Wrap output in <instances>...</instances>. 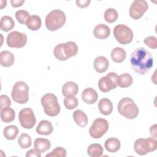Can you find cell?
<instances>
[{
    "label": "cell",
    "mask_w": 157,
    "mask_h": 157,
    "mask_svg": "<svg viewBox=\"0 0 157 157\" xmlns=\"http://www.w3.org/2000/svg\"><path fill=\"white\" fill-rule=\"evenodd\" d=\"M130 64L137 74L144 75L148 72L153 67V59L149 51L145 48L139 47L131 53Z\"/></svg>",
    "instance_id": "6da1fadb"
},
{
    "label": "cell",
    "mask_w": 157,
    "mask_h": 157,
    "mask_svg": "<svg viewBox=\"0 0 157 157\" xmlns=\"http://www.w3.org/2000/svg\"><path fill=\"white\" fill-rule=\"evenodd\" d=\"M66 17L63 11L55 9L50 12L45 17V26L51 31H56L64 26Z\"/></svg>",
    "instance_id": "7a4b0ae2"
},
{
    "label": "cell",
    "mask_w": 157,
    "mask_h": 157,
    "mask_svg": "<svg viewBox=\"0 0 157 157\" xmlns=\"http://www.w3.org/2000/svg\"><path fill=\"white\" fill-rule=\"evenodd\" d=\"M118 111L128 119H134L139 114V108L134 101L130 98H122L118 104Z\"/></svg>",
    "instance_id": "3957f363"
},
{
    "label": "cell",
    "mask_w": 157,
    "mask_h": 157,
    "mask_svg": "<svg viewBox=\"0 0 157 157\" xmlns=\"http://www.w3.org/2000/svg\"><path fill=\"white\" fill-rule=\"evenodd\" d=\"M41 104L46 115L55 117L60 112V106L56 96L53 93H47L41 98Z\"/></svg>",
    "instance_id": "277c9868"
},
{
    "label": "cell",
    "mask_w": 157,
    "mask_h": 157,
    "mask_svg": "<svg viewBox=\"0 0 157 157\" xmlns=\"http://www.w3.org/2000/svg\"><path fill=\"white\" fill-rule=\"evenodd\" d=\"M29 86L23 81L17 82L13 88L11 96L13 100L18 104H25L29 99Z\"/></svg>",
    "instance_id": "5b68a950"
},
{
    "label": "cell",
    "mask_w": 157,
    "mask_h": 157,
    "mask_svg": "<svg viewBox=\"0 0 157 157\" xmlns=\"http://www.w3.org/2000/svg\"><path fill=\"white\" fill-rule=\"evenodd\" d=\"M157 141L153 137L140 138L134 142V148L135 151L139 155H145L149 152L156 150Z\"/></svg>",
    "instance_id": "8992f818"
},
{
    "label": "cell",
    "mask_w": 157,
    "mask_h": 157,
    "mask_svg": "<svg viewBox=\"0 0 157 157\" xmlns=\"http://www.w3.org/2000/svg\"><path fill=\"white\" fill-rule=\"evenodd\" d=\"M113 34L116 40L123 45L131 43L133 39L132 29L123 24L116 25L113 29Z\"/></svg>",
    "instance_id": "52a82bcc"
},
{
    "label": "cell",
    "mask_w": 157,
    "mask_h": 157,
    "mask_svg": "<svg viewBox=\"0 0 157 157\" xmlns=\"http://www.w3.org/2000/svg\"><path fill=\"white\" fill-rule=\"evenodd\" d=\"M108 121L102 118L95 119L89 129L90 136L94 139H99L107 132L109 129Z\"/></svg>",
    "instance_id": "ba28073f"
},
{
    "label": "cell",
    "mask_w": 157,
    "mask_h": 157,
    "mask_svg": "<svg viewBox=\"0 0 157 157\" xmlns=\"http://www.w3.org/2000/svg\"><path fill=\"white\" fill-rule=\"evenodd\" d=\"M118 75L115 72H109L105 76L101 77L98 81V87L104 93L108 92L117 86V78Z\"/></svg>",
    "instance_id": "9c48e42d"
},
{
    "label": "cell",
    "mask_w": 157,
    "mask_h": 157,
    "mask_svg": "<svg viewBox=\"0 0 157 157\" xmlns=\"http://www.w3.org/2000/svg\"><path fill=\"white\" fill-rule=\"evenodd\" d=\"M27 40V36L25 33L14 31L7 35L6 43L10 47L20 48L26 44Z\"/></svg>",
    "instance_id": "30bf717a"
},
{
    "label": "cell",
    "mask_w": 157,
    "mask_h": 157,
    "mask_svg": "<svg viewBox=\"0 0 157 157\" xmlns=\"http://www.w3.org/2000/svg\"><path fill=\"white\" fill-rule=\"evenodd\" d=\"M18 119L21 126L25 129L33 128L36 123V119L31 108L21 109L18 114Z\"/></svg>",
    "instance_id": "8fae6325"
},
{
    "label": "cell",
    "mask_w": 157,
    "mask_h": 157,
    "mask_svg": "<svg viewBox=\"0 0 157 157\" xmlns=\"http://www.w3.org/2000/svg\"><path fill=\"white\" fill-rule=\"evenodd\" d=\"M148 8V4L145 0H135L129 8V15L132 19L138 20L147 11Z\"/></svg>",
    "instance_id": "7c38bea8"
},
{
    "label": "cell",
    "mask_w": 157,
    "mask_h": 157,
    "mask_svg": "<svg viewBox=\"0 0 157 157\" xmlns=\"http://www.w3.org/2000/svg\"><path fill=\"white\" fill-rule=\"evenodd\" d=\"M82 99L86 104H93L98 99V94L95 90L92 88H85L82 93Z\"/></svg>",
    "instance_id": "4fadbf2b"
},
{
    "label": "cell",
    "mask_w": 157,
    "mask_h": 157,
    "mask_svg": "<svg viewBox=\"0 0 157 157\" xmlns=\"http://www.w3.org/2000/svg\"><path fill=\"white\" fill-rule=\"evenodd\" d=\"M110 34V28L105 24H99L93 29L94 36L99 39H105Z\"/></svg>",
    "instance_id": "5bb4252c"
},
{
    "label": "cell",
    "mask_w": 157,
    "mask_h": 157,
    "mask_svg": "<svg viewBox=\"0 0 157 157\" xmlns=\"http://www.w3.org/2000/svg\"><path fill=\"white\" fill-rule=\"evenodd\" d=\"M93 65L96 72L98 73H103L108 69L109 63L108 59L105 56H99L95 58Z\"/></svg>",
    "instance_id": "9a60e30c"
},
{
    "label": "cell",
    "mask_w": 157,
    "mask_h": 157,
    "mask_svg": "<svg viewBox=\"0 0 157 157\" xmlns=\"http://www.w3.org/2000/svg\"><path fill=\"white\" fill-rule=\"evenodd\" d=\"M53 131V126L48 120L40 121L36 127V132L41 135H50Z\"/></svg>",
    "instance_id": "2e32d148"
},
{
    "label": "cell",
    "mask_w": 157,
    "mask_h": 157,
    "mask_svg": "<svg viewBox=\"0 0 157 157\" xmlns=\"http://www.w3.org/2000/svg\"><path fill=\"white\" fill-rule=\"evenodd\" d=\"M98 109L101 113L104 115H109L113 111L112 102L107 98L101 99L98 103Z\"/></svg>",
    "instance_id": "e0dca14e"
},
{
    "label": "cell",
    "mask_w": 157,
    "mask_h": 157,
    "mask_svg": "<svg viewBox=\"0 0 157 157\" xmlns=\"http://www.w3.org/2000/svg\"><path fill=\"white\" fill-rule=\"evenodd\" d=\"M73 118L75 123L80 127L84 128L86 126L88 123V117L80 109H77L75 110L73 113Z\"/></svg>",
    "instance_id": "ac0fdd59"
},
{
    "label": "cell",
    "mask_w": 157,
    "mask_h": 157,
    "mask_svg": "<svg viewBox=\"0 0 157 157\" xmlns=\"http://www.w3.org/2000/svg\"><path fill=\"white\" fill-rule=\"evenodd\" d=\"M63 49L65 56L68 59L75 56L78 52V47L77 44L72 41H69L64 44L63 43Z\"/></svg>",
    "instance_id": "d6986e66"
},
{
    "label": "cell",
    "mask_w": 157,
    "mask_h": 157,
    "mask_svg": "<svg viewBox=\"0 0 157 157\" xmlns=\"http://www.w3.org/2000/svg\"><path fill=\"white\" fill-rule=\"evenodd\" d=\"M15 61L13 53L9 51H2L0 53V64L4 67L11 66Z\"/></svg>",
    "instance_id": "ffe728a7"
},
{
    "label": "cell",
    "mask_w": 157,
    "mask_h": 157,
    "mask_svg": "<svg viewBox=\"0 0 157 157\" xmlns=\"http://www.w3.org/2000/svg\"><path fill=\"white\" fill-rule=\"evenodd\" d=\"M78 91V86L74 82H67L62 87V94L64 96L72 95L75 96Z\"/></svg>",
    "instance_id": "44dd1931"
},
{
    "label": "cell",
    "mask_w": 157,
    "mask_h": 157,
    "mask_svg": "<svg viewBox=\"0 0 157 157\" xmlns=\"http://www.w3.org/2000/svg\"><path fill=\"white\" fill-rule=\"evenodd\" d=\"M26 25L28 29L31 31H37L42 25V20L39 16L36 15H30L26 20Z\"/></svg>",
    "instance_id": "7402d4cb"
},
{
    "label": "cell",
    "mask_w": 157,
    "mask_h": 157,
    "mask_svg": "<svg viewBox=\"0 0 157 157\" xmlns=\"http://www.w3.org/2000/svg\"><path fill=\"white\" fill-rule=\"evenodd\" d=\"M51 146L50 142L45 138H37L34 142V147L40 153L48 151Z\"/></svg>",
    "instance_id": "603a6c76"
},
{
    "label": "cell",
    "mask_w": 157,
    "mask_h": 157,
    "mask_svg": "<svg viewBox=\"0 0 157 157\" xmlns=\"http://www.w3.org/2000/svg\"><path fill=\"white\" fill-rule=\"evenodd\" d=\"M120 141L115 137L107 139L104 143V147L106 150L110 153L117 152L120 148Z\"/></svg>",
    "instance_id": "cb8c5ba5"
},
{
    "label": "cell",
    "mask_w": 157,
    "mask_h": 157,
    "mask_svg": "<svg viewBox=\"0 0 157 157\" xmlns=\"http://www.w3.org/2000/svg\"><path fill=\"white\" fill-rule=\"evenodd\" d=\"M15 110L10 107L1 109V119L5 123H10L15 119Z\"/></svg>",
    "instance_id": "d4e9b609"
},
{
    "label": "cell",
    "mask_w": 157,
    "mask_h": 157,
    "mask_svg": "<svg viewBox=\"0 0 157 157\" xmlns=\"http://www.w3.org/2000/svg\"><path fill=\"white\" fill-rule=\"evenodd\" d=\"M110 56L113 62L120 63L125 59L126 52L121 47H115L112 50Z\"/></svg>",
    "instance_id": "484cf974"
},
{
    "label": "cell",
    "mask_w": 157,
    "mask_h": 157,
    "mask_svg": "<svg viewBox=\"0 0 157 157\" xmlns=\"http://www.w3.org/2000/svg\"><path fill=\"white\" fill-rule=\"evenodd\" d=\"M133 82L132 76L128 73H124L118 77L117 83L120 88H128L130 86Z\"/></svg>",
    "instance_id": "4316f807"
},
{
    "label": "cell",
    "mask_w": 157,
    "mask_h": 157,
    "mask_svg": "<svg viewBox=\"0 0 157 157\" xmlns=\"http://www.w3.org/2000/svg\"><path fill=\"white\" fill-rule=\"evenodd\" d=\"M104 152L103 147L99 144H92L87 148V153L91 157H100Z\"/></svg>",
    "instance_id": "83f0119b"
},
{
    "label": "cell",
    "mask_w": 157,
    "mask_h": 157,
    "mask_svg": "<svg viewBox=\"0 0 157 157\" xmlns=\"http://www.w3.org/2000/svg\"><path fill=\"white\" fill-rule=\"evenodd\" d=\"M15 26V22L13 18L9 16L5 15L1 18L0 28L3 31H9L12 29Z\"/></svg>",
    "instance_id": "f1b7e54d"
},
{
    "label": "cell",
    "mask_w": 157,
    "mask_h": 157,
    "mask_svg": "<svg viewBox=\"0 0 157 157\" xmlns=\"http://www.w3.org/2000/svg\"><path fill=\"white\" fill-rule=\"evenodd\" d=\"M18 134V128L15 125H9L4 128L3 134L6 139L12 140L15 139Z\"/></svg>",
    "instance_id": "f546056e"
},
{
    "label": "cell",
    "mask_w": 157,
    "mask_h": 157,
    "mask_svg": "<svg viewBox=\"0 0 157 157\" xmlns=\"http://www.w3.org/2000/svg\"><path fill=\"white\" fill-rule=\"evenodd\" d=\"M18 143L22 148H28L31 147L32 139L29 135L26 133H22L18 137Z\"/></svg>",
    "instance_id": "4dcf8cb0"
},
{
    "label": "cell",
    "mask_w": 157,
    "mask_h": 157,
    "mask_svg": "<svg viewBox=\"0 0 157 157\" xmlns=\"http://www.w3.org/2000/svg\"><path fill=\"white\" fill-rule=\"evenodd\" d=\"M104 17L105 20L107 22L112 23L115 22L117 20L118 17V13L115 9L109 8L105 11Z\"/></svg>",
    "instance_id": "1f68e13d"
},
{
    "label": "cell",
    "mask_w": 157,
    "mask_h": 157,
    "mask_svg": "<svg viewBox=\"0 0 157 157\" xmlns=\"http://www.w3.org/2000/svg\"><path fill=\"white\" fill-rule=\"evenodd\" d=\"M78 100L75 96L69 95L66 96L64 99V105L68 110H72L78 105Z\"/></svg>",
    "instance_id": "d6a6232c"
},
{
    "label": "cell",
    "mask_w": 157,
    "mask_h": 157,
    "mask_svg": "<svg viewBox=\"0 0 157 157\" xmlns=\"http://www.w3.org/2000/svg\"><path fill=\"white\" fill-rule=\"evenodd\" d=\"M53 54L56 59L60 61H66L68 58L65 56L63 49V43L59 44L55 46L53 49Z\"/></svg>",
    "instance_id": "836d02e7"
},
{
    "label": "cell",
    "mask_w": 157,
    "mask_h": 157,
    "mask_svg": "<svg viewBox=\"0 0 157 157\" xmlns=\"http://www.w3.org/2000/svg\"><path fill=\"white\" fill-rule=\"evenodd\" d=\"M29 14L28 11L25 10H19L15 13V18L17 21L22 25L26 24V20L29 17Z\"/></svg>",
    "instance_id": "e575fe53"
},
{
    "label": "cell",
    "mask_w": 157,
    "mask_h": 157,
    "mask_svg": "<svg viewBox=\"0 0 157 157\" xmlns=\"http://www.w3.org/2000/svg\"><path fill=\"white\" fill-rule=\"evenodd\" d=\"M67 155L65 148L61 147H58L53 149L50 153L46 155V157H66Z\"/></svg>",
    "instance_id": "d590c367"
},
{
    "label": "cell",
    "mask_w": 157,
    "mask_h": 157,
    "mask_svg": "<svg viewBox=\"0 0 157 157\" xmlns=\"http://www.w3.org/2000/svg\"><path fill=\"white\" fill-rule=\"evenodd\" d=\"M144 42L148 47L152 49H155L157 48L156 38L153 36H150L145 37L144 40Z\"/></svg>",
    "instance_id": "8d00e7d4"
},
{
    "label": "cell",
    "mask_w": 157,
    "mask_h": 157,
    "mask_svg": "<svg viewBox=\"0 0 157 157\" xmlns=\"http://www.w3.org/2000/svg\"><path fill=\"white\" fill-rule=\"evenodd\" d=\"M0 104L1 109L5 107H10L11 105V101L7 95L2 94L0 96Z\"/></svg>",
    "instance_id": "74e56055"
},
{
    "label": "cell",
    "mask_w": 157,
    "mask_h": 157,
    "mask_svg": "<svg viewBox=\"0 0 157 157\" xmlns=\"http://www.w3.org/2000/svg\"><path fill=\"white\" fill-rule=\"evenodd\" d=\"M26 157H30V156L40 157L41 154H40V152L38 151L35 148H33V149H31V150H29L27 151V153L26 154Z\"/></svg>",
    "instance_id": "f35d334b"
},
{
    "label": "cell",
    "mask_w": 157,
    "mask_h": 157,
    "mask_svg": "<svg viewBox=\"0 0 157 157\" xmlns=\"http://www.w3.org/2000/svg\"><path fill=\"white\" fill-rule=\"evenodd\" d=\"M91 2L90 0H77V6L80 8H85L88 7Z\"/></svg>",
    "instance_id": "ab89813d"
},
{
    "label": "cell",
    "mask_w": 157,
    "mask_h": 157,
    "mask_svg": "<svg viewBox=\"0 0 157 157\" xmlns=\"http://www.w3.org/2000/svg\"><path fill=\"white\" fill-rule=\"evenodd\" d=\"M25 2L24 0H11L10 3L12 7H18L23 5Z\"/></svg>",
    "instance_id": "60d3db41"
},
{
    "label": "cell",
    "mask_w": 157,
    "mask_h": 157,
    "mask_svg": "<svg viewBox=\"0 0 157 157\" xmlns=\"http://www.w3.org/2000/svg\"><path fill=\"white\" fill-rule=\"evenodd\" d=\"M150 132L151 137L156 139V124H153L150 127Z\"/></svg>",
    "instance_id": "b9f144b4"
}]
</instances>
